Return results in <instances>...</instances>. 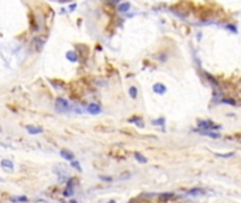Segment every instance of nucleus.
I'll return each instance as SVG.
<instances>
[{
    "label": "nucleus",
    "mask_w": 241,
    "mask_h": 203,
    "mask_svg": "<svg viewBox=\"0 0 241 203\" xmlns=\"http://www.w3.org/2000/svg\"><path fill=\"white\" fill-rule=\"evenodd\" d=\"M13 202H27V196H17V197H11Z\"/></svg>",
    "instance_id": "19"
},
{
    "label": "nucleus",
    "mask_w": 241,
    "mask_h": 203,
    "mask_svg": "<svg viewBox=\"0 0 241 203\" xmlns=\"http://www.w3.org/2000/svg\"><path fill=\"white\" fill-rule=\"evenodd\" d=\"M75 9H76V4H70V6H69V10H70V11L75 10Z\"/></svg>",
    "instance_id": "24"
},
{
    "label": "nucleus",
    "mask_w": 241,
    "mask_h": 203,
    "mask_svg": "<svg viewBox=\"0 0 241 203\" xmlns=\"http://www.w3.org/2000/svg\"><path fill=\"white\" fill-rule=\"evenodd\" d=\"M2 181H3V179H2V178H0V182H2Z\"/></svg>",
    "instance_id": "28"
},
{
    "label": "nucleus",
    "mask_w": 241,
    "mask_h": 203,
    "mask_svg": "<svg viewBox=\"0 0 241 203\" xmlns=\"http://www.w3.org/2000/svg\"><path fill=\"white\" fill-rule=\"evenodd\" d=\"M99 178H100L103 182H111V181H113V178H111V177H104V175H100Z\"/></svg>",
    "instance_id": "22"
},
{
    "label": "nucleus",
    "mask_w": 241,
    "mask_h": 203,
    "mask_svg": "<svg viewBox=\"0 0 241 203\" xmlns=\"http://www.w3.org/2000/svg\"><path fill=\"white\" fill-rule=\"evenodd\" d=\"M69 203H78V202H76V200H70Z\"/></svg>",
    "instance_id": "25"
},
{
    "label": "nucleus",
    "mask_w": 241,
    "mask_h": 203,
    "mask_svg": "<svg viewBox=\"0 0 241 203\" xmlns=\"http://www.w3.org/2000/svg\"><path fill=\"white\" fill-rule=\"evenodd\" d=\"M59 155L62 156L64 160H66V161H74L75 160V154L72 152V151L66 150V148H62V150L59 151Z\"/></svg>",
    "instance_id": "4"
},
{
    "label": "nucleus",
    "mask_w": 241,
    "mask_h": 203,
    "mask_svg": "<svg viewBox=\"0 0 241 203\" xmlns=\"http://www.w3.org/2000/svg\"><path fill=\"white\" fill-rule=\"evenodd\" d=\"M164 123H165L164 117H159V119L152 120V124H154V126H164Z\"/></svg>",
    "instance_id": "17"
},
{
    "label": "nucleus",
    "mask_w": 241,
    "mask_h": 203,
    "mask_svg": "<svg viewBox=\"0 0 241 203\" xmlns=\"http://www.w3.org/2000/svg\"><path fill=\"white\" fill-rule=\"evenodd\" d=\"M235 154L234 152H226V154H220V152H216V156L219 158H233Z\"/></svg>",
    "instance_id": "14"
},
{
    "label": "nucleus",
    "mask_w": 241,
    "mask_h": 203,
    "mask_svg": "<svg viewBox=\"0 0 241 203\" xmlns=\"http://www.w3.org/2000/svg\"><path fill=\"white\" fill-rule=\"evenodd\" d=\"M227 28H228V30H231L233 33H237V28H235L234 26H231V24H230V26H227Z\"/></svg>",
    "instance_id": "23"
},
{
    "label": "nucleus",
    "mask_w": 241,
    "mask_h": 203,
    "mask_svg": "<svg viewBox=\"0 0 241 203\" xmlns=\"http://www.w3.org/2000/svg\"><path fill=\"white\" fill-rule=\"evenodd\" d=\"M66 59L70 61V62H76L78 61V54L75 51H68L66 52Z\"/></svg>",
    "instance_id": "10"
},
{
    "label": "nucleus",
    "mask_w": 241,
    "mask_h": 203,
    "mask_svg": "<svg viewBox=\"0 0 241 203\" xmlns=\"http://www.w3.org/2000/svg\"><path fill=\"white\" fill-rule=\"evenodd\" d=\"M70 167L72 168H75V169L78 171V172H80V171H82V168H80V164L76 160H74V161H70Z\"/></svg>",
    "instance_id": "16"
},
{
    "label": "nucleus",
    "mask_w": 241,
    "mask_h": 203,
    "mask_svg": "<svg viewBox=\"0 0 241 203\" xmlns=\"http://www.w3.org/2000/svg\"><path fill=\"white\" fill-rule=\"evenodd\" d=\"M221 103H226V104H231V106H235V100L234 99H223L221 100Z\"/></svg>",
    "instance_id": "18"
},
{
    "label": "nucleus",
    "mask_w": 241,
    "mask_h": 203,
    "mask_svg": "<svg viewBox=\"0 0 241 203\" xmlns=\"http://www.w3.org/2000/svg\"><path fill=\"white\" fill-rule=\"evenodd\" d=\"M0 165H2V168L6 169V171H13L14 169V164H13V161H10V160H2Z\"/></svg>",
    "instance_id": "6"
},
{
    "label": "nucleus",
    "mask_w": 241,
    "mask_h": 203,
    "mask_svg": "<svg viewBox=\"0 0 241 203\" xmlns=\"http://www.w3.org/2000/svg\"><path fill=\"white\" fill-rule=\"evenodd\" d=\"M152 90H154L157 95H164L165 92H167V86L162 83H155L154 86H152Z\"/></svg>",
    "instance_id": "7"
},
{
    "label": "nucleus",
    "mask_w": 241,
    "mask_h": 203,
    "mask_svg": "<svg viewBox=\"0 0 241 203\" xmlns=\"http://www.w3.org/2000/svg\"><path fill=\"white\" fill-rule=\"evenodd\" d=\"M62 195H64L65 197H70L72 195H74V188H66V189L62 192Z\"/></svg>",
    "instance_id": "15"
},
{
    "label": "nucleus",
    "mask_w": 241,
    "mask_h": 203,
    "mask_svg": "<svg viewBox=\"0 0 241 203\" xmlns=\"http://www.w3.org/2000/svg\"><path fill=\"white\" fill-rule=\"evenodd\" d=\"M134 156H135V160H137L138 162H141V164H147L148 162L147 158H145L143 154H140V152H134Z\"/></svg>",
    "instance_id": "12"
},
{
    "label": "nucleus",
    "mask_w": 241,
    "mask_h": 203,
    "mask_svg": "<svg viewBox=\"0 0 241 203\" xmlns=\"http://www.w3.org/2000/svg\"><path fill=\"white\" fill-rule=\"evenodd\" d=\"M187 193H189L191 196H204V195H206V192H204L203 189H200V188H195V189H191Z\"/></svg>",
    "instance_id": "8"
},
{
    "label": "nucleus",
    "mask_w": 241,
    "mask_h": 203,
    "mask_svg": "<svg viewBox=\"0 0 241 203\" xmlns=\"http://www.w3.org/2000/svg\"><path fill=\"white\" fill-rule=\"evenodd\" d=\"M128 95L131 96V99H137V95H138V90L135 86H131L130 89H128Z\"/></svg>",
    "instance_id": "13"
},
{
    "label": "nucleus",
    "mask_w": 241,
    "mask_h": 203,
    "mask_svg": "<svg viewBox=\"0 0 241 203\" xmlns=\"http://www.w3.org/2000/svg\"><path fill=\"white\" fill-rule=\"evenodd\" d=\"M199 133L202 134V136L204 137H209V138H214V140H217V138H220V134L216 133V131H209V130H199Z\"/></svg>",
    "instance_id": "5"
},
{
    "label": "nucleus",
    "mask_w": 241,
    "mask_h": 203,
    "mask_svg": "<svg viewBox=\"0 0 241 203\" xmlns=\"http://www.w3.org/2000/svg\"><path fill=\"white\" fill-rule=\"evenodd\" d=\"M175 196V195H174V193H161V195H159V197H161V199H169V197H174Z\"/></svg>",
    "instance_id": "20"
},
{
    "label": "nucleus",
    "mask_w": 241,
    "mask_h": 203,
    "mask_svg": "<svg viewBox=\"0 0 241 203\" xmlns=\"http://www.w3.org/2000/svg\"><path fill=\"white\" fill-rule=\"evenodd\" d=\"M86 110H87V113H90V114H99V113H102V106L97 103H89Z\"/></svg>",
    "instance_id": "3"
},
{
    "label": "nucleus",
    "mask_w": 241,
    "mask_h": 203,
    "mask_svg": "<svg viewBox=\"0 0 241 203\" xmlns=\"http://www.w3.org/2000/svg\"><path fill=\"white\" fill-rule=\"evenodd\" d=\"M130 121H135V123H137V126L138 127H144V123H143V120H138V119H135V117H134V119H131Z\"/></svg>",
    "instance_id": "21"
},
{
    "label": "nucleus",
    "mask_w": 241,
    "mask_h": 203,
    "mask_svg": "<svg viewBox=\"0 0 241 203\" xmlns=\"http://www.w3.org/2000/svg\"><path fill=\"white\" fill-rule=\"evenodd\" d=\"M27 128V131L30 134H40V133H42V127H35V126H27L26 127Z\"/></svg>",
    "instance_id": "9"
},
{
    "label": "nucleus",
    "mask_w": 241,
    "mask_h": 203,
    "mask_svg": "<svg viewBox=\"0 0 241 203\" xmlns=\"http://www.w3.org/2000/svg\"><path fill=\"white\" fill-rule=\"evenodd\" d=\"M109 203H116V202H114V200H110V202H109Z\"/></svg>",
    "instance_id": "26"
},
{
    "label": "nucleus",
    "mask_w": 241,
    "mask_h": 203,
    "mask_svg": "<svg viewBox=\"0 0 241 203\" xmlns=\"http://www.w3.org/2000/svg\"><path fill=\"white\" fill-rule=\"evenodd\" d=\"M128 10H130V3H128V2L118 4V11H120V13H126V11H128Z\"/></svg>",
    "instance_id": "11"
},
{
    "label": "nucleus",
    "mask_w": 241,
    "mask_h": 203,
    "mask_svg": "<svg viewBox=\"0 0 241 203\" xmlns=\"http://www.w3.org/2000/svg\"><path fill=\"white\" fill-rule=\"evenodd\" d=\"M59 2H68V0H59Z\"/></svg>",
    "instance_id": "27"
},
{
    "label": "nucleus",
    "mask_w": 241,
    "mask_h": 203,
    "mask_svg": "<svg viewBox=\"0 0 241 203\" xmlns=\"http://www.w3.org/2000/svg\"><path fill=\"white\" fill-rule=\"evenodd\" d=\"M70 107H72V104L65 99H61L59 97L55 102V110L59 112V113H68V112H70Z\"/></svg>",
    "instance_id": "1"
},
{
    "label": "nucleus",
    "mask_w": 241,
    "mask_h": 203,
    "mask_svg": "<svg viewBox=\"0 0 241 203\" xmlns=\"http://www.w3.org/2000/svg\"><path fill=\"white\" fill-rule=\"evenodd\" d=\"M198 127L200 128V130H219L220 128V126L219 124H214L213 121H210V120H198Z\"/></svg>",
    "instance_id": "2"
}]
</instances>
